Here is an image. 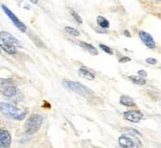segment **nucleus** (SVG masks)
<instances>
[{
    "label": "nucleus",
    "mask_w": 161,
    "mask_h": 148,
    "mask_svg": "<svg viewBox=\"0 0 161 148\" xmlns=\"http://www.w3.org/2000/svg\"><path fill=\"white\" fill-rule=\"evenodd\" d=\"M138 35H139V38L141 39V41L143 42V43H144L147 47L152 48V49L155 47V42H154L153 38L152 37L151 34H149V33H147V32L141 30V31L138 32Z\"/></svg>",
    "instance_id": "1a4fd4ad"
},
{
    "label": "nucleus",
    "mask_w": 161,
    "mask_h": 148,
    "mask_svg": "<svg viewBox=\"0 0 161 148\" xmlns=\"http://www.w3.org/2000/svg\"><path fill=\"white\" fill-rule=\"evenodd\" d=\"M100 48L103 49L105 53H107V54H109V55H113V50H112L109 46H107V45H105V44H100Z\"/></svg>",
    "instance_id": "6ab92c4d"
},
{
    "label": "nucleus",
    "mask_w": 161,
    "mask_h": 148,
    "mask_svg": "<svg viewBox=\"0 0 161 148\" xmlns=\"http://www.w3.org/2000/svg\"><path fill=\"white\" fill-rule=\"evenodd\" d=\"M119 102L121 105L123 106H127V107H133L135 106V100L130 97V96H127V95H122L119 99Z\"/></svg>",
    "instance_id": "ddd939ff"
},
{
    "label": "nucleus",
    "mask_w": 161,
    "mask_h": 148,
    "mask_svg": "<svg viewBox=\"0 0 161 148\" xmlns=\"http://www.w3.org/2000/svg\"><path fill=\"white\" fill-rule=\"evenodd\" d=\"M76 43H78L80 47H83L85 50H86L87 52H89L91 55H94V56H97L99 54L98 50L96 49V47L88 43H86V42H83V41H77Z\"/></svg>",
    "instance_id": "f8f14e48"
},
{
    "label": "nucleus",
    "mask_w": 161,
    "mask_h": 148,
    "mask_svg": "<svg viewBox=\"0 0 161 148\" xmlns=\"http://www.w3.org/2000/svg\"><path fill=\"white\" fill-rule=\"evenodd\" d=\"M43 124V118L39 114H31L25 123V131L29 135L35 134Z\"/></svg>",
    "instance_id": "7ed1b4c3"
},
{
    "label": "nucleus",
    "mask_w": 161,
    "mask_h": 148,
    "mask_svg": "<svg viewBox=\"0 0 161 148\" xmlns=\"http://www.w3.org/2000/svg\"><path fill=\"white\" fill-rule=\"evenodd\" d=\"M119 144L120 148H134L135 147V143L133 140L126 135H121L119 138Z\"/></svg>",
    "instance_id": "9d476101"
},
{
    "label": "nucleus",
    "mask_w": 161,
    "mask_h": 148,
    "mask_svg": "<svg viewBox=\"0 0 161 148\" xmlns=\"http://www.w3.org/2000/svg\"><path fill=\"white\" fill-rule=\"evenodd\" d=\"M0 42L6 43L8 45H12L14 47H21V43L19 40H17L14 36L7 31H0Z\"/></svg>",
    "instance_id": "423d86ee"
},
{
    "label": "nucleus",
    "mask_w": 161,
    "mask_h": 148,
    "mask_svg": "<svg viewBox=\"0 0 161 148\" xmlns=\"http://www.w3.org/2000/svg\"><path fill=\"white\" fill-rule=\"evenodd\" d=\"M119 62H121V63H124V62L131 61V59H130V58H128V57H122V58H120V59H119Z\"/></svg>",
    "instance_id": "4be33fe9"
},
{
    "label": "nucleus",
    "mask_w": 161,
    "mask_h": 148,
    "mask_svg": "<svg viewBox=\"0 0 161 148\" xmlns=\"http://www.w3.org/2000/svg\"><path fill=\"white\" fill-rule=\"evenodd\" d=\"M30 1H31L32 4L36 5V4H38V1H39V0H30Z\"/></svg>",
    "instance_id": "5701e85b"
},
{
    "label": "nucleus",
    "mask_w": 161,
    "mask_h": 148,
    "mask_svg": "<svg viewBox=\"0 0 161 148\" xmlns=\"http://www.w3.org/2000/svg\"><path fill=\"white\" fill-rule=\"evenodd\" d=\"M0 94L7 97H13L16 95L17 88L13 79H0Z\"/></svg>",
    "instance_id": "20e7f679"
},
{
    "label": "nucleus",
    "mask_w": 161,
    "mask_h": 148,
    "mask_svg": "<svg viewBox=\"0 0 161 148\" xmlns=\"http://www.w3.org/2000/svg\"><path fill=\"white\" fill-rule=\"evenodd\" d=\"M64 32L71 35V36H74V37H79L80 36V33L78 29L74 28H71V27H65L64 28Z\"/></svg>",
    "instance_id": "f3484780"
},
{
    "label": "nucleus",
    "mask_w": 161,
    "mask_h": 148,
    "mask_svg": "<svg viewBox=\"0 0 161 148\" xmlns=\"http://www.w3.org/2000/svg\"><path fill=\"white\" fill-rule=\"evenodd\" d=\"M1 52H2V51H1V48H0V54H1Z\"/></svg>",
    "instance_id": "393cba45"
},
{
    "label": "nucleus",
    "mask_w": 161,
    "mask_h": 148,
    "mask_svg": "<svg viewBox=\"0 0 161 148\" xmlns=\"http://www.w3.org/2000/svg\"><path fill=\"white\" fill-rule=\"evenodd\" d=\"M1 9L3 10V12L5 13V14L9 17V19L12 21V23L21 31V32H26L27 31V27H26V25L22 22V21H20V19L12 12V10H10L7 6H5L4 4H2L1 5Z\"/></svg>",
    "instance_id": "39448f33"
},
{
    "label": "nucleus",
    "mask_w": 161,
    "mask_h": 148,
    "mask_svg": "<svg viewBox=\"0 0 161 148\" xmlns=\"http://www.w3.org/2000/svg\"><path fill=\"white\" fill-rule=\"evenodd\" d=\"M137 75H138V77H140V78H146L148 75H147V73L144 71V70H139L138 72H137Z\"/></svg>",
    "instance_id": "aec40b11"
},
{
    "label": "nucleus",
    "mask_w": 161,
    "mask_h": 148,
    "mask_svg": "<svg viewBox=\"0 0 161 148\" xmlns=\"http://www.w3.org/2000/svg\"><path fill=\"white\" fill-rule=\"evenodd\" d=\"M63 86L65 87L66 89L80 94V96L86 98L89 101H92L95 98L94 93L92 91H90L86 86L83 85L80 82H75V81H71V80H64Z\"/></svg>",
    "instance_id": "f257e3e1"
},
{
    "label": "nucleus",
    "mask_w": 161,
    "mask_h": 148,
    "mask_svg": "<svg viewBox=\"0 0 161 148\" xmlns=\"http://www.w3.org/2000/svg\"><path fill=\"white\" fill-rule=\"evenodd\" d=\"M146 62L149 64H156L157 60L153 58H148V59H146Z\"/></svg>",
    "instance_id": "412c9836"
},
{
    "label": "nucleus",
    "mask_w": 161,
    "mask_h": 148,
    "mask_svg": "<svg viewBox=\"0 0 161 148\" xmlns=\"http://www.w3.org/2000/svg\"><path fill=\"white\" fill-rule=\"evenodd\" d=\"M123 117L132 123H138L143 118V113L139 110H129L123 113Z\"/></svg>",
    "instance_id": "6e6552de"
},
{
    "label": "nucleus",
    "mask_w": 161,
    "mask_h": 148,
    "mask_svg": "<svg viewBox=\"0 0 161 148\" xmlns=\"http://www.w3.org/2000/svg\"><path fill=\"white\" fill-rule=\"evenodd\" d=\"M97 24L102 28H108L110 27L109 21L104 18L103 16H98L97 17Z\"/></svg>",
    "instance_id": "2eb2a0df"
},
{
    "label": "nucleus",
    "mask_w": 161,
    "mask_h": 148,
    "mask_svg": "<svg viewBox=\"0 0 161 148\" xmlns=\"http://www.w3.org/2000/svg\"><path fill=\"white\" fill-rule=\"evenodd\" d=\"M69 13H70L71 16L74 18V20H75L78 24H83V19H82V17H80V16L79 15V13H78L77 12H75L72 8H69Z\"/></svg>",
    "instance_id": "a211bd4d"
},
{
    "label": "nucleus",
    "mask_w": 161,
    "mask_h": 148,
    "mask_svg": "<svg viewBox=\"0 0 161 148\" xmlns=\"http://www.w3.org/2000/svg\"><path fill=\"white\" fill-rule=\"evenodd\" d=\"M12 142V136L6 129H0V148H9Z\"/></svg>",
    "instance_id": "0eeeda50"
},
{
    "label": "nucleus",
    "mask_w": 161,
    "mask_h": 148,
    "mask_svg": "<svg viewBox=\"0 0 161 148\" xmlns=\"http://www.w3.org/2000/svg\"><path fill=\"white\" fill-rule=\"evenodd\" d=\"M129 79L133 83L137 84V85H145L146 84V80L143 78H140L138 76H130L129 77Z\"/></svg>",
    "instance_id": "dca6fc26"
},
{
    "label": "nucleus",
    "mask_w": 161,
    "mask_h": 148,
    "mask_svg": "<svg viewBox=\"0 0 161 148\" xmlns=\"http://www.w3.org/2000/svg\"><path fill=\"white\" fill-rule=\"evenodd\" d=\"M0 48L3 49L4 51H6L8 54H11V55H14L16 53V47L12 46V45H8V44L3 43L1 42H0Z\"/></svg>",
    "instance_id": "4468645a"
},
{
    "label": "nucleus",
    "mask_w": 161,
    "mask_h": 148,
    "mask_svg": "<svg viewBox=\"0 0 161 148\" xmlns=\"http://www.w3.org/2000/svg\"><path fill=\"white\" fill-rule=\"evenodd\" d=\"M0 110L6 116L11 117L14 120H23L27 115V110H20L13 104L10 103H0Z\"/></svg>",
    "instance_id": "f03ea898"
},
{
    "label": "nucleus",
    "mask_w": 161,
    "mask_h": 148,
    "mask_svg": "<svg viewBox=\"0 0 161 148\" xmlns=\"http://www.w3.org/2000/svg\"><path fill=\"white\" fill-rule=\"evenodd\" d=\"M124 35L127 36V37H131V35H130V33H129L128 30H125V31H124Z\"/></svg>",
    "instance_id": "b1692460"
},
{
    "label": "nucleus",
    "mask_w": 161,
    "mask_h": 148,
    "mask_svg": "<svg viewBox=\"0 0 161 148\" xmlns=\"http://www.w3.org/2000/svg\"><path fill=\"white\" fill-rule=\"evenodd\" d=\"M78 74H79V76L80 78H83V79H88V80H94L95 79L94 74L86 67H80L78 70Z\"/></svg>",
    "instance_id": "9b49d317"
}]
</instances>
